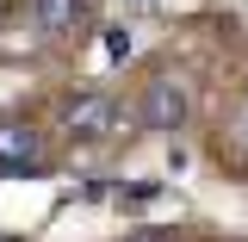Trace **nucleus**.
Listing matches in <instances>:
<instances>
[{"instance_id": "2", "label": "nucleus", "mask_w": 248, "mask_h": 242, "mask_svg": "<svg viewBox=\"0 0 248 242\" xmlns=\"http://www.w3.org/2000/svg\"><path fill=\"white\" fill-rule=\"evenodd\" d=\"M186 112H192V93H186L180 81H155V87L143 93V124H149V130H180Z\"/></svg>"}, {"instance_id": "3", "label": "nucleus", "mask_w": 248, "mask_h": 242, "mask_svg": "<svg viewBox=\"0 0 248 242\" xmlns=\"http://www.w3.org/2000/svg\"><path fill=\"white\" fill-rule=\"evenodd\" d=\"M112 112H118V106H112L106 93H75V99H68V112H62V124H68L75 137H106V130L118 124Z\"/></svg>"}, {"instance_id": "1", "label": "nucleus", "mask_w": 248, "mask_h": 242, "mask_svg": "<svg viewBox=\"0 0 248 242\" xmlns=\"http://www.w3.org/2000/svg\"><path fill=\"white\" fill-rule=\"evenodd\" d=\"M37 155H44V137L25 118H0V174H37L44 168Z\"/></svg>"}, {"instance_id": "4", "label": "nucleus", "mask_w": 248, "mask_h": 242, "mask_svg": "<svg viewBox=\"0 0 248 242\" xmlns=\"http://www.w3.org/2000/svg\"><path fill=\"white\" fill-rule=\"evenodd\" d=\"M31 13H37V25L50 31V37H68V31L87 19V0H31Z\"/></svg>"}, {"instance_id": "5", "label": "nucleus", "mask_w": 248, "mask_h": 242, "mask_svg": "<svg viewBox=\"0 0 248 242\" xmlns=\"http://www.w3.org/2000/svg\"><path fill=\"white\" fill-rule=\"evenodd\" d=\"M124 242H174L168 230H137V236H124Z\"/></svg>"}]
</instances>
